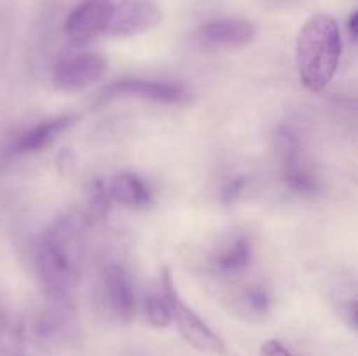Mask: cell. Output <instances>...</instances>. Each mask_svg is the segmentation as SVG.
I'll list each match as a JSON object with an SVG mask.
<instances>
[{"mask_svg":"<svg viewBox=\"0 0 358 356\" xmlns=\"http://www.w3.org/2000/svg\"><path fill=\"white\" fill-rule=\"evenodd\" d=\"M163 10L150 0H126L115 7L105 34L110 37H136L159 27Z\"/></svg>","mask_w":358,"mask_h":356,"instance_id":"10","label":"cell"},{"mask_svg":"<svg viewBox=\"0 0 358 356\" xmlns=\"http://www.w3.org/2000/svg\"><path fill=\"white\" fill-rule=\"evenodd\" d=\"M348 30H350V35H352L353 40H357L358 38V13H353L352 16H350Z\"/></svg>","mask_w":358,"mask_h":356,"instance_id":"20","label":"cell"},{"mask_svg":"<svg viewBox=\"0 0 358 356\" xmlns=\"http://www.w3.org/2000/svg\"><path fill=\"white\" fill-rule=\"evenodd\" d=\"M238 306H240L241 313H243L245 316L262 320V318L271 314L273 300L264 286L248 285L247 288H243V292H241L240 299H238Z\"/></svg>","mask_w":358,"mask_h":356,"instance_id":"15","label":"cell"},{"mask_svg":"<svg viewBox=\"0 0 358 356\" xmlns=\"http://www.w3.org/2000/svg\"><path fill=\"white\" fill-rule=\"evenodd\" d=\"M108 61L98 52L84 51L66 54L56 63L52 80L58 89L76 93L93 86L107 73Z\"/></svg>","mask_w":358,"mask_h":356,"instance_id":"8","label":"cell"},{"mask_svg":"<svg viewBox=\"0 0 358 356\" xmlns=\"http://www.w3.org/2000/svg\"><path fill=\"white\" fill-rule=\"evenodd\" d=\"M77 122H79L77 114H62L41 121L14 140L9 149V156H30V154L42 152Z\"/></svg>","mask_w":358,"mask_h":356,"instance_id":"11","label":"cell"},{"mask_svg":"<svg viewBox=\"0 0 358 356\" xmlns=\"http://www.w3.org/2000/svg\"><path fill=\"white\" fill-rule=\"evenodd\" d=\"M108 195L112 201L126 208H143L152 202V192L145 181L131 171H121L114 175L108 184Z\"/></svg>","mask_w":358,"mask_h":356,"instance_id":"13","label":"cell"},{"mask_svg":"<svg viewBox=\"0 0 358 356\" xmlns=\"http://www.w3.org/2000/svg\"><path fill=\"white\" fill-rule=\"evenodd\" d=\"M254 258L252 243L245 234L224 239L210 257V267L219 276H234L243 272Z\"/></svg>","mask_w":358,"mask_h":356,"instance_id":"12","label":"cell"},{"mask_svg":"<svg viewBox=\"0 0 358 356\" xmlns=\"http://www.w3.org/2000/svg\"><path fill=\"white\" fill-rule=\"evenodd\" d=\"M163 295L170 304L173 323L177 325L178 332L187 344L203 353H213V355L226 353V344L222 339L201 320V316L192 307L187 306V302L177 292L173 276L168 269L163 271Z\"/></svg>","mask_w":358,"mask_h":356,"instance_id":"3","label":"cell"},{"mask_svg":"<svg viewBox=\"0 0 358 356\" xmlns=\"http://www.w3.org/2000/svg\"><path fill=\"white\" fill-rule=\"evenodd\" d=\"M341 51L338 21L325 13L308 17L296 37V68L301 84L311 93H322L338 72Z\"/></svg>","mask_w":358,"mask_h":356,"instance_id":"2","label":"cell"},{"mask_svg":"<svg viewBox=\"0 0 358 356\" xmlns=\"http://www.w3.org/2000/svg\"><path fill=\"white\" fill-rule=\"evenodd\" d=\"M257 28L252 21L240 17L208 21L192 34V40L203 51H236L252 44Z\"/></svg>","mask_w":358,"mask_h":356,"instance_id":"7","label":"cell"},{"mask_svg":"<svg viewBox=\"0 0 358 356\" xmlns=\"http://www.w3.org/2000/svg\"><path fill=\"white\" fill-rule=\"evenodd\" d=\"M96 300L107 316L129 323L136 314V295L128 271L119 264L101 267L96 283Z\"/></svg>","mask_w":358,"mask_h":356,"instance_id":"4","label":"cell"},{"mask_svg":"<svg viewBox=\"0 0 358 356\" xmlns=\"http://www.w3.org/2000/svg\"><path fill=\"white\" fill-rule=\"evenodd\" d=\"M119 98H135V100L154 101L159 105L184 107L192 101V93L180 82L145 79L114 80L98 91L100 101H112Z\"/></svg>","mask_w":358,"mask_h":356,"instance_id":"5","label":"cell"},{"mask_svg":"<svg viewBox=\"0 0 358 356\" xmlns=\"http://www.w3.org/2000/svg\"><path fill=\"white\" fill-rule=\"evenodd\" d=\"M0 356H24L23 325L0 304Z\"/></svg>","mask_w":358,"mask_h":356,"instance_id":"14","label":"cell"},{"mask_svg":"<svg viewBox=\"0 0 358 356\" xmlns=\"http://www.w3.org/2000/svg\"><path fill=\"white\" fill-rule=\"evenodd\" d=\"M245 187H247V178L245 177L233 178V180H229L226 185H224L220 198H222L224 202L229 205V202H234L241 194H243Z\"/></svg>","mask_w":358,"mask_h":356,"instance_id":"18","label":"cell"},{"mask_svg":"<svg viewBox=\"0 0 358 356\" xmlns=\"http://www.w3.org/2000/svg\"><path fill=\"white\" fill-rule=\"evenodd\" d=\"M145 320L154 328H168L173 323L171 309L164 295H150L145 299Z\"/></svg>","mask_w":358,"mask_h":356,"instance_id":"16","label":"cell"},{"mask_svg":"<svg viewBox=\"0 0 358 356\" xmlns=\"http://www.w3.org/2000/svg\"><path fill=\"white\" fill-rule=\"evenodd\" d=\"M84 253V220L77 216H63L42 234L35 246V269L48 299L73 300Z\"/></svg>","mask_w":358,"mask_h":356,"instance_id":"1","label":"cell"},{"mask_svg":"<svg viewBox=\"0 0 358 356\" xmlns=\"http://www.w3.org/2000/svg\"><path fill=\"white\" fill-rule=\"evenodd\" d=\"M112 0H83L65 21V35L73 45H86L105 34L114 14Z\"/></svg>","mask_w":358,"mask_h":356,"instance_id":"9","label":"cell"},{"mask_svg":"<svg viewBox=\"0 0 358 356\" xmlns=\"http://www.w3.org/2000/svg\"><path fill=\"white\" fill-rule=\"evenodd\" d=\"M261 355L262 356H296L282 341L278 339H268L262 342L261 346Z\"/></svg>","mask_w":358,"mask_h":356,"instance_id":"19","label":"cell"},{"mask_svg":"<svg viewBox=\"0 0 358 356\" xmlns=\"http://www.w3.org/2000/svg\"><path fill=\"white\" fill-rule=\"evenodd\" d=\"M108 205H110V195L108 188L101 181H94L90 192V215L91 218L103 220L108 213Z\"/></svg>","mask_w":358,"mask_h":356,"instance_id":"17","label":"cell"},{"mask_svg":"<svg viewBox=\"0 0 358 356\" xmlns=\"http://www.w3.org/2000/svg\"><path fill=\"white\" fill-rule=\"evenodd\" d=\"M275 150L278 156L282 180L296 194H315L318 180L303 154L299 138L289 128H280L275 135Z\"/></svg>","mask_w":358,"mask_h":356,"instance_id":"6","label":"cell"}]
</instances>
